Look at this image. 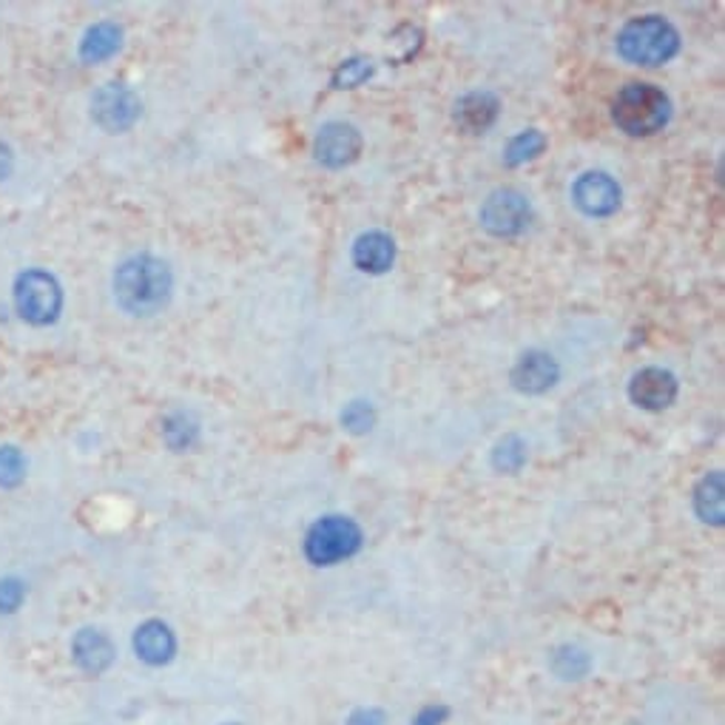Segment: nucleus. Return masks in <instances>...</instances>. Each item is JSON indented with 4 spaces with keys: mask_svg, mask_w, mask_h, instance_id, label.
<instances>
[{
    "mask_svg": "<svg viewBox=\"0 0 725 725\" xmlns=\"http://www.w3.org/2000/svg\"><path fill=\"white\" fill-rule=\"evenodd\" d=\"M134 654L149 666H165L177 654V637H174L169 623L145 621L134 632Z\"/></svg>",
    "mask_w": 725,
    "mask_h": 725,
    "instance_id": "nucleus-12",
    "label": "nucleus"
},
{
    "mask_svg": "<svg viewBox=\"0 0 725 725\" xmlns=\"http://www.w3.org/2000/svg\"><path fill=\"white\" fill-rule=\"evenodd\" d=\"M612 120L629 137H652L672 120V100L652 83H629L614 94Z\"/></svg>",
    "mask_w": 725,
    "mask_h": 725,
    "instance_id": "nucleus-2",
    "label": "nucleus"
},
{
    "mask_svg": "<svg viewBox=\"0 0 725 725\" xmlns=\"http://www.w3.org/2000/svg\"><path fill=\"white\" fill-rule=\"evenodd\" d=\"M361 154V134L350 123L321 125L314 140V157L325 169H345Z\"/></svg>",
    "mask_w": 725,
    "mask_h": 725,
    "instance_id": "nucleus-8",
    "label": "nucleus"
},
{
    "mask_svg": "<svg viewBox=\"0 0 725 725\" xmlns=\"http://www.w3.org/2000/svg\"><path fill=\"white\" fill-rule=\"evenodd\" d=\"M396 262V242L385 231H367L354 242V265L361 274L381 276Z\"/></svg>",
    "mask_w": 725,
    "mask_h": 725,
    "instance_id": "nucleus-13",
    "label": "nucleus"
},
{
    "mask_svg": "<svg viewBox=\"0 0 725 725\" xmlns=\"http://www.w3.org/2000/svg\"><path fill=\"white\" fill-rule=\"evenodd\" d=\"M225 725H239V723H225Z\"/></svg>",
    "mask_w": 725,
    "mask_h": 725,
    "instance_id": "nucleus-29",
    "label": "nucleus"
},
{
    "mask_svg": "<svg viewBox=\"0 0 725 725\" xmlns=\"http://www.w3.org/2000/svg\"><path fill=\"white\" fill-rule=\"evenodd\" d=\"M552 672H555L558 680H583L592 668V657H589L586 649L575 646V643H563L552 652V661H549Z\"/></svg>",
    "mask_w": 725,
    "mask_h": 725,
    "instance_id": "nucleus-18",
    "label": "nucleus"
},
{
    "mask_svg": "<svg viewBox=\"0 0 725 725\" xmlns=\"http://www.w3.org/2000/svg\"><path fill=\"white\" fill-rule=\"evenodd\" d=\"M498 112L501 103L492 92H467L464 98H458L452 118L467 134H483L498 120Z\"/></svg>",
    "mask_w": 725,
    "mask_h": 725,
    "instance_id": "nucleus-14",
    "label": "nucleus"
},
{
    "mask_svg": "<svg viewBox=\"0 0 725 725\" xmlns=\"http://www.w3.org/2000/svg\"><path fill=\"white\" fill-rule=\"evenodd\" d=\"M114 294L129 314L151 316L171 296V270L154 256H131L114 274Z\"/></svg>",
    "mask_w": 725,
    "mask_h": 725,
    "instance_id": "nucleus-1",
    "label": "nucleus"
},
{
    "mask_svg": "<svg viewBox=\"0 0 725 725\" xmlns=\"http://www.w3.org/2000/svg\"><path fill=\"white\" fill-rule=\"evenodd\" d=\"M558 379H561V367L543 350H527L510 372L512 387L523 396H541V392L552 390Z\"/></svg>",
    "mask_w": 725,
    "mask_h": 725,
    "instance_id": "nucleus-11",
    "label": "nucleus"
},
{
    "mask_svg": "<svg viewBox=\"0 0 725 725\" xmlns=\"http://www.w3.org/2000/svg\"><path fill=\"white\" fill-rule=\"evenodd\" d=\"M385 723H387V714L376 706L354 708L345 719V725H385Z\"/></svg>",
    "mask_w": 725,
    "mask_h": 725,
    "instance_id": "nucleus-27",
    "label": "nucleus"
},
{
    "mask_svg": "<svg viewBox=\"0 0 725 725\" xmlns=\"http://www.w3.org/2000/svg\"><path fill=\"white\" fill-rule=\"evenodd\" d=\"M677 390V376L666 367H643L629 381V399L649 412H663L666 407H672Z\"/></svg>",
    "mask_w": 725,
    "mask_h": 725,
    "instance_id": "nucleus-10",
    "label": "nucleus"
},
{
    "mask_svg": "<svg viewBox=\"0 0 725 725\" xmlns=\"http://www.w3.org/2000/svg\"><path fill=\"white\" fill-rule=\"evenodd\" d=\"M376 425V410H372L370 401H350V405L341 410V427L354 436H365V432L372 430Z\"/></svg>",
    "mask_w": 725,
    "mask_h": 725,
    "instance_id": "nucleus-22",
    "label": "nucleus"
},
{
    "mask_svg": "<svg viewBox=\"0 0 725 725\" xmlns=\"http://www.w3.org/2000/svg\"><path fill=\"white\" fill-rule=\"evenodd\" d=\"M92 118L105 131H125L140 118V100L123 83L103 85L92 100Z\"/></svg>",
    "mask_w": 725,
    "mask_h": 725,
    "instance_id": "nucleus-9",
    "label": "nucleus"
},
{
    "mask_svg": "<svg viewBox=\"0 0 725 725\" xmlns=\"http://www.w3.org/2000/svg\"><path fill=\"white\" fill-rule=\"evenodd\" d=\"M372 74H376V65H372L370 60L350 58L336 69L330 83H334V89H356V85H361L365 80H370Z\"/></svg>",
    "mask_w": 725,
    "mask_h": 725,
    "instance_id": "nucleus-21",
    "label": "nucleus"
},
{
    "mask_svg": "<svg viewBox=\"0 0 725 725\" xmlns=\"http://www.w3.org/2000/svg\"><path fill=\"white\" fill-rule=\"evenodd\" d=\"M361 543H365V535L354 518L325 515L307 530L305 558L314 566H336V563L359 555Z\"/></svg>",
    "mask_w": 725,
    "mask_h": 725,
    "instance_id": "nucleus-4",
    "label": "nucleus"
},
{
    "mask_svg": "<svg viewBox=\"0 0 725 725\" xmlns=\"http://www.w3.org/2000/svg\"><path fill=\"white\" fill-rule=\"evenodd\" d=\"M165 441H169L174 450H185V447L194 445L196 438V425L185 416V412H177V416H171L165 421Z\"/></svg>",
    "mask_w": 725,
    "mask_h": 725,
    "instance_id": "nucleus-24",
    "label": "nucleus"
},
{
    "mask_svg": "<svg viewBox=\"0 0 725 725\" xmlns=\"http://www.w3.org/2000/svg\"><path fill=\"white\" fill-rule=\"evenodd\" d=\"M27 598V586L18 581V578H7L0 581V614H12L18 612V606Z\"/></svg>",
    "mask_w": 725,
    "mask_h": 725,
    "instance_id": "nucleus-25",
    "label": "nucleus"
},
{
    "mask_svg": "<svg viewBox=\"0 0 725 725\" xmlns=\"http://www.w3.org/2000/svg\"><path fill=\"white\" fill-rule=\"evenodd\" d=\"M527 464V445L521 436H503L496 447H492V467L498 472L515 476L521 467Z\"/></svg>",
    "mask_w": 725,
    "mask_h": 725,
    "instance_id": "nucleus-20",
    "label": "nucleus"
},
{
    "mask_svg": "<svg viewBox=\"0 0 725 725\" xmlns=\"http://www.w3.org/2000/svg\"><path fill=\"white\" fill-rule=\"evenodd\" d=\"M72 657L85 674H103L114 663V646L100 629H80L72 641Z\"/></svg>",
    "mask_w": 725,
    "mask_h": 725,
    "instance_id": "nucleus-15",
    "label": "nucleus"
},
{
    "mask_svg": "<svg viewBox=\"0 0 725 725\" xmlns=\"http://www.w3.org/2000/svg\"><path fill=\"white\" fill-rule=\"evenodd\" d=\"M621 185L614 183V177H609L606 171H586L572 185V203L586 216H595V219L612 216L614 211L621 208Z\"/></svg>",
    "mask_w": 725,
    "mask_h": 725,
    "instance_id": "nucleus-7",
    "label": "nucleus"
},
{
    "mask_svg": "<svg viewBox=\"0 0 725 725\" xmlns=\"http://www.w3.org/2000/svg\"><path fill=\"white\" fill-rule=\"evenodd\" d=\"M123 47V29L118 23H98L85 32L83 43H80V58L85 63H100V60L112 58Z\"/></svg>",
    "mask_w": 725,
    "mask_h": 725,
    "instance_id": "nucleus-16",
    "label": "nucleus"
},
{
    "mask_svg": "<svg viewBox=\"0 0 725 725\" xmlns=\"http://www.w3.org/2000/svg\"><path fill=\"white\" fill-rule=\"evenodd\" d=\"M27 476V461L18 447H0V487H14Z\"/></svg>",
    "mask_w": 725,
    "mask_h": 725,
    "instance_id": "nucleus-23",
    "label": "nucleus"
},
{
    "mask_svg": "<svg viewBox=\"0 0 725 725\" xmlns=\"http://www.w3.org/2000/svg\"><path fill=\"white\" fill-rule=\"evenodd\" d=\"M14 302H18L20 316L32 325H49L60 314V285L47 270H27L14 285Z\"/></svg>",
    "mask_w": 725,
    "mask_h": 725,
    "instance_id": "nucleus-6",
    "label": "nucleus"
},
{
    "mask_svg": "<svg viewBox=\"0 0 725 725\" xmlns=\"http://www.w3.org/2000/svg\"><path fill=\"white\" fill-rule=\"evenodd\" d=\"M694 512L703 523H723V476L719 472H708L694 490Z\"/></svg>",
    "mask_w": 725,
    "mask_h": 725,
    "instance_id": "nucleus-17",
    "label": "nucleus"
},
{
    "mask_svg": "<svg viewBox=\"0 0 725 725\" xmlns=\"http://www.w3.org/2000/svg\"><path fill=\"white\" fill-rule=\"evenodd\" d=\"M543 149H547V137H543V131L527 129V131H521V134H515V137L507 143V149H503V163L510 165V169H515V165H523V163H530V160L541 157Z\"/></svg>",
    "mask_w": 725,
    "mask_h": 725,
    "instance_id": "nucleus-19",
    "label": "nucleus"
},
{
    "mask_svg": "<svg viewBox=\"0 0 725 725\" xmlns=\"http://www.w3.org/2000/svg\"><path fill=\"white\" fill-rule=\"evenodd\" d=\"M9 169H12V151L7 145L0 143V177H7Z\"/></svg>",
    "mask_w": 725,
    "mask_h": 725,
    "instance_id": "nucleus-28",
    "label": "nucleus"
},
{
    "mask_svg": "<svg viewBox=\"0 0 725 725\" xmlns=\"http://www.w3.org/2000/svg\"><path fill=\"white\" fill-rule=\"evenodd\" d=\"M680 52V32L661 14L632 18L617 32V54L634 65H663Z\"/></svg>",
    "mask_w": 725,
    "mask_h": 725,
    "instance_id": "nucleus-3",
    "label": "nucleus"
},
{
    "mask_svg": "<svg viewBox=\"0 0 725 725\" xmlns=\"http://www.w3.org/2000/svg\"><path fill=\"white\" fill-rule=\"evenodd\" d=\"M478 219H481V228L487 234L510 239V236H518L530 228L532 205L521 191L498 188L483 200Z\"/></svg>",
    "mask_w": 725,
    "mask_h": 725,
    "instance_id": "nucleus-5",
    "label": "nucleus"
},
{
    "mask_svg": "<svg viewBox=\"0 0 725 725\" xmlns=\"http://www.w3.org/2000/svg\"><path fill=\"white\" fill-rule=\"evenodd\" d=\"M447 719H450V708L445 703H432V706H425L412 714L410 725H445Z\"/></svg>",
    "mask_w": 725,
    "mask_h": 725,
    "instance_id": "nucleus-26",
    "label": "nucleus"
}]
</instances>
